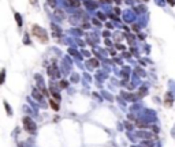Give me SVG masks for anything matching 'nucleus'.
<instances>
[{"mask_svg": "<svg viewBox=\"0 0 175 147\" xmlns=\"http://www.w3.org/2000/svg\"><path fill=\"white\" fill-rule=\"evenodd\" d=\"M33 95L37 98V100H40L41 98V95H40V93H37V90H34V93H33Z\"/></svg>", "mask_w": 175, "mask_h": 147, "instance_id": "obj_7", "label": "nucleus"}, {"mask_svg": "<svg viewBox=\"0 0 175 147\" xmlns=\"http://www.w3.org/2000/svg\"><path fill=\"white\" fill-rule=\"evenodd\" d=\"M4 106H6V108H7V110H8V115L11 116V108H10V105L6 102V101H4Z\"/></svg>", "mask_w": 175, "mask_h": 147, "instance_id": "obj_6", "label": "nucleus"}, {"mask_svg": "<svg viewBox=\"0 0 175 147\" xmlns=\"http://www.w3.org/2000/svg\"><path fill=\"white\" fill-rule=\"evenodd\" d=\"M73 6H80V0H68Z\"/></svg>", "mask_w": 175, "mask_h": 147, "instance_id": "obj_4", "label": "nucleus"}, {"mask_svg": "<svg viewBox=\"0 0 175 147\" xmlns=\"http://www.w3.org/2000/svg\"><path fill=\"white\" fill-rule=\"evenodd\" d=\"M32 32H33V34L36 35V37H37V38H39L41 42H47V41H48V38H47V33H45V30H44V29H41L40 26L34 25V26H33V29H32Z\"/></svg>", "mask_w": 175, "mask_h": 147, "instance_id": "obj_1", "label": "nucleus"}, {"mask_svg": "<svg viewBox=\"0 0 175 147\" xmlns=\"http://www.w3.org/2000/svg\"><path fill=\"white\" fill-rule=\"evenodd\" d=\"M23 127L27 132H34L36 131V124L29 117H23Z\"/></svg>", "mask_w": 175, "mask_h": 147, "instance_id": "obj_2", "label": "nucleus"}, {"mask_svg": "<svg viewBox=\"0 0 175 147\" xmlns=\"http://www.w3.org/2000/svg\"><path fill=\"white\" fill-rule=\"evenodd\" d=\"M4 76H6V70H2V72H0V85L4 82Z\"/></svg>", "mask_w": 175, "mask_h": 147, "instance_id": "obj_3", "label": "nucleus"}, {"mask_svg": "<svg viewBox=\"0 0 175 147\" xmlns=\"http://www.w3.org/2000/svg\"><path fill=\"white\" fill-rule=\"evenodd\" d=\"M30 4H33V6H36V4H37V0H30Z\"/></svg>", "mask_w": 175, "mask_h": 147, "instance_id": "obj_8", "label": "nucleus"}, {"mask_svg": "<svg viewBox=\"0 0 175 147\" xmlns=\"http://www.w3.org/2000/svg\"><path fill=\"white\" fill-rule=\"evenodd\" d=\"M51 105H52V108H54L55 110H58V109H59V106H58V104H55V101H51Z\"/></svg>", "mask_w": 175, "mask_h": 147, "instance_id": "obj_5", "label": "nucleus"}]
</instances>
